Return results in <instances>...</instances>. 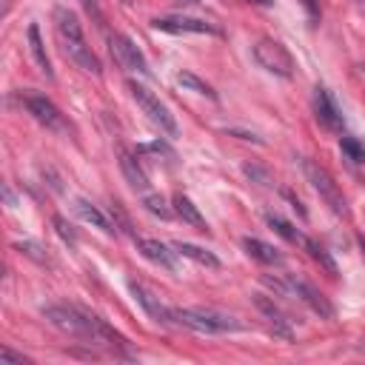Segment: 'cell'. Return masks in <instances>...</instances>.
<instances>
[{
  "label": "cell",
  "instance_id": "83f0119b",
  "mask_svg": "<svg viewBox=\"0 0 365 365\" xmlns=\"http://www.w3.org/2000/svg\"><path fill=\"white\" fill-rule=\"evenodd\" d=\"M246 174H249V177H257V180L263 182V186H271V177H268L266 171H260L257 165H246Z\"/></svg>",
  "mask_w": 365,
  "mask_h": 365
},
{
  "label": "cell",
  "instance_id": "ac0fdd59",
  "mask_svg": "<svg viewBox=\"0 0 365 365\" xmlns=\"http://www.w3.org/2000/svg\"><path fill=\"white\" fill-rule=\"evenodd\" d=\"M29 52H32V58H35L38 69H40L46 77H55V72H52V60H49V55H46V46H43V38H40L38 23H32V26H29Z\"/></svg>",
  "mask_w": 365,
  "mask_h": 365
},
{
  "label": "cell",
  "instance_id": "52a82bcc",
  "mask_svg": "<svg viewBox=\"0 0 365 365\" xmlns=\"http://www.w3.org/2000/svg\"><path fill=\"white\" fill-rule=\"evenodd\" d=\"M109 46H111V55L114 60L120 63V69L126 72H137V75H148V60L143 58V52L137 49V43L126 35H111L109 38Z\"/></svg>",
  "mask_w": 365,
  "mask_h": 365
},
{
  "label": "cell",
  "instance_id": "e0dca14e",
  "mask_svg": "<svg viewBox=\"0 0 365 365\" xmlns=\"http://www.w3.org/2000/svg\"><path fill=\"white\" fill-rule=\"evenodd\" d=\"M243 249H246L257 263H263V266H280V263H283V254H280L274 246H268V243H263V240H257V237H246V240H243Z\"/></svg>",
  "mask_w": 365,
  "mask_h": 365
},
{
  "label": "cell",
  "instance_id": "5bb4252c",
  "mask_svg": "<svg viewBox=\"0 0 365 365\" xmlns=\"http://www.w3.org/2000/svg\"><path fill=\"white\" fill-rule=\"evenodd\" d=\"M254 305H257V308H260V314L271 322L274 334H280V337L291 339V320L280 311V305H277L271 297H266V294H254Z\"/></svg>",
  "mask_w": 365,
  "mask_h": 365
},
{
  "label": "cell",
  "instance_id": "3957f363",
  "mask_svg": "<svg viewBox=\"0 0 365 365\" xmlns=\"http://www.w3.org/2000/svg\"><path fill=\"white\" fill-rule=\"evenodd\" d=\"M174 322L182 328H192L200 334H223V331H237L240 322L229 314L220 311H203V308H171Z\"/></svg>",
  "mask_w": 365,
  "mask_h": 365
},
{
  "label": "cell",
  "instance_id": "603a6c76",
  "mask_svg": "<svg viewBox=\"0 0 365 365\" xmlns=\"http://www.w3.org/2000/svg\"><path fill=\"white\" fill-rule=\"evenodd\" d=\"M339 148L345 151L348 160L354 163H365V143H359L356 137H339Z\"/></svg>",
  "mask_w": 365,
  "mask_h": 365
},
{
  "label": "cell",
  "instance_id": "30bf717a",
  "mask_svg": "<svg viewBox=\"0 0 365 365\" xmlns=\"http://www.w3.org/2000/svg\"><path fill=\"white\" fill-rule=\"evenodd\" d=\"M129 291L134 294V300L143 305V311L154 320V322H160V325H165V328H171V325H177L174 322V311L171 308H165L163 303H160V297H154L143 283H137V280H129Z\"/></svg>",
  "mask_w": 365,
  "mask_h": 365
},
{
  "label": "cell",
  "instance_id": "277c9868",
  "mask_svg": "<svg viewBox=\"0 0 365 365\" xmlns=\"http://www.w3.org/2000/svg\"><path fill=\"white\" fill-rule=\"evenodd\" d=\"M300 165H303L305 180L311 182V189L325 200V206H328L334 214H342V217H345V214H348V206H345V197H342L339 186L334 182V177H331L320 163H314V160H308V157H303Z\"/></svg>",
  "mask_w": 365,
  "mask_h": 365
},
{
  "label": "cell",
  "instance_id": "8992f818",
  "mask_svg": "<svg viewBox=\"0 0 365 365\" xmlns=\"http://www.w3.org/2000/svg\"><path fill=\"white\" fill-rule=\"evenodd\" d=\"M251 52H254L257 66L266 69L268 75H277V77H291L294 75V58H291V52L283 43L263 38V40L254 43Z\"/></svg>",
  "mask_w": 365,
  "mask_h": 365
},
{
  "label": "cell",
  "instance_id": "cb8c5ba5",
  "mask_svg": "<svg viewBox=\"0 0 365 365\" xmlns=\"http://www.w3.org/2000/svg\"><path fill=\"white\" fill-rule=\"evenodd\" d=\"M143 206H146V212H151V214L160 217V220H168V217H171V209H168V203H165L160 195H146Z\"/></svg>",
  "mask_w": 365,
  "mask_h": 365
},
{
  "label": "cell",
  "instance_id": "6da1fadb",
  "mask_svg": "<svg viewBox=\"0 0 365 365\" xmlns=\"http://www.w3.org/2000/svg\"><path fill=\"white\" fill-rule=\"evenodd\" d=\"M43 317L60 328L63 334H72V337H80V339H92V342H109V345H117V348H126V339L111 331L100 317L83 311V308H75V305H49L43 308Z\"/></svg>",
  "mask_w": 365,
  "mask_h": 365
},
{
  "label": "cell",
  "instance_id": "f546056e",
  "mask_svg": "<svg viewBox=\"0 0 365 365\" xmlns=\"http://www.w3.org/2000/svg\"><path fill=\"white\" fill-rule=\"evenodd\" d=\"M229 134H237L240 140H254L257 146H263V137H257V134H251V131H243V129H231Z\"/></svg>",
  "mask_w": 365,
  "mask_h": 365
},
{
  "label": "cell",
  "instance_id": "9c48e42d",
  "mask_svg": "<svg viewBox=\"0 0 365 365\" xmlns=\"http://www.w3.org/2000/svg\"><path fill=\"white\" fill-rule=\"evenodd\" d=\"M151 26L157 32H165V35H217V29L206 21H197V18H182V15H171V18H154Z\"/></svg>",
  "mask_w": 365,
  "mask_h": 365
},
{
  "label": "cell",
  "instance_id": "4316f807",
  "mask_svg": "<svg viewBox=\"0 0 365 365\" xmlns=\"http://www.w3.org/2000/svg\"><path fill=\"white\" fill-rule=\"evenodd\" d=\"M55 229H58V234H60L66 243H72V246L77 243V231H75V229H72V226H69L63 217H55Z\"/></svg>",
  "mask_w": 365,
  "mask_h": 365
},
{
  "label": "cell",
  "instance_id": "44dd1931",
  "mask_svg": "<svg viewBox=\"0 0 365 365\" xmlns=\"http://www.w3.org/2000/svg\"><path fill=\"white\" fill-rule=\"evenodd\" d=\"M174 249H177V254L180 257H189V260H195L197 266H206V268H220V260L212 254V251H206V249H200V246H192V243H174Z\"/></svg>",
  "mask_w": 365,
  "mask_h": 365
},
{
  "label": "cell",
  "instance_id": "d4e9b609",
  "mask_svg": "<svg viewBox=\"0 0 365 365\" xmlns=\"http://www.w3.org/2000/svg\"><path fill=\"white\" fill-rule=\"evenodd\" d=\"M15 249L18 251H23L26 257H32V260H38V263H49V257H46V251L38 246V243H32V240H23V243H15Z\"/></svg>",
  "mask_w": 365,
  "mask_h": 365
},
{
  "label": "cell",
  "instance_id": "d6a6232c",
  "mask_svg": "<svg viewBox=\"0 0 365 365\" xmlns=\"http://www.w3.org/2000/svg\"><path fill=\"white\" fill-rule=\"evenodd\" d=\"M356 69H359V72H362V75H365V63H359V66H356Z\"/></svg>",
  "mask_w": 365,
  "mask_h": 365
},
{
  "label": "cell",
  "instance_id": "9a60e30c",
  "mask_svg": "<svg viewBox=\"0 0 365 365\" xmlns=\"http://www.w3.org/2000/svg\"><path fill=\"white\" fill-rule=\"evenodd\" d=\"M117 157H120V171H123V177L129 180V186L137 189V192H146V189H148V177H146V171L140 168L137 157H134L129 148H120Z\"/></svg>",
  "mask_w": 365,
  "mask_h": 365
},
{
  "label": "cell",
  "instance_id": "ffe728a7",
  "mask_svg": "<svg viewBox=\"0 0 365 365\" xmlns=\"http://www.w3.org/2000/svg\"><path fill=\"white\" fill-rule=\"evenodd\" d=\"M266 223H268L283 240H288V243H294V246H303V249L308 246V237H305L300 229H294L288 220H283L280 214H266Z\"/></svg>",
  "mask_w": 365,
  "mask_h": 365
},
{
  "label": "cell",
  "instance_id": "7a4b0ae2",
  "mask_svg": "<svg viewBox=\"0 0 365 365\" xmlns=\"http://www.w3.org/2000/svg\"><path fill=\"white\" fill-rule=\"evenodd\" d=\"M55 29H58V38L63 43V55L77 66L83 69L86 75H94L100 77L103 75V66L97 60V55L92 52V46H86V38H83V26L77 21V15L66 6H58L55 9Z\"/></svg>",
  "mask_w": 365,
  "mask_h": 365
},
{
  "label": "cell",
  "instance_id": "4dcf8cb0",
  "mask_svg": "<svg viewBox=\"0 0 365 365\" xmlns=\"http://www.w3.org/2000/svg\"><path fill=\"white\" fill-rule=\"evenodd\" d=\"M83 6H86L89 12H94V15L100 18V12H97V0H83Z\"/></svg>",
  "mask_w": 365,
  "mask_h": 365
},
{
  "label": "cell",
  "instance_id": "484cf974",
  "mask_svg": "<svg viewBox=\"0 0 365 365\" xmlns=\"http://www.w3.org/2000/svg\"><path fill=\"white\" fill-rule=\"evenodd\" d=\"M0 365H29L23 354H15L12 348H0Z\"/></svg>",
  "mask_w": 365,
  "mask_h": 365
},
{
  "label": "cell",
  "instance_id": "d6986e66",
  "mask_svg": "<svg viewBox=\"0 0 365 365\" xmlns=\"http://www.w3.org/2000/svg\"><path fill=\"white\" fill-rule=\"evenodd\" d=\"M75 212L80 214V220L83 223H92L94 229H100V231H106V234H111L114 229H111V223H109V217L94 206V203H89V200H77L75 203Z\"/></svg>",
  "mask_w": 365,
  "mask_h": 365
},
{
  "label": "cell",
  "instance_id": "7c38bea8",
  "mask_svg": "<svg viewBox=\"0 0 365 365\" xmlns=\"http://www.w3.org/2000/svg\"><path fill=\"white\" fill-rule=\"evenodd\" d=\"M134 243H137V251H140L148 263H154V266H160V268H165V271H177V249H174V246L168 249L165 243L151 240V237H137Z\"/></svg>",
  "mask_w": 365,
  "mask_h": 365
},
{
  "label": "cell",
  "instance_id": "8fae6325",
  "mask_svg": "<svg viewBox=\"0 0 365 365\" xmlns=\"http://www.w3.org/2000/svg\"><path fill=\"white\" fill-rule=\"evenodd\" d=\"M288 285H291V291L314 311V314H320L322 320H331L334 317V308H331V303L325 300V294L317 288V285H311L308 280H303V277H294V274H288Z\"/></svg>",
  "mask_w": 365,
  "mask_h": 365
},
{
  "label": "cell",
  "instance_id": "2e32d148",
  "mask_svg": "<svg viewBox=\"0 0 365 365\" xmlns=\"http://www.w3.org/2000/svg\"><path fill=\"white\" fill-rule=\"evenodd\" d=\"M174 212H177V217H182V223H189V226H195L197 231H206L209 226H206V217L200 214V209L186 197V195H174Z\"/></svg>",
  "mask_w": 365,
  "mask_h": 365
},
{
  "label": "cell",
  "instance_id": "1f68e13d",
  "mask_svg": "<svg viewBox=\"0 0 365 365\" xmlns=\"http://www.w3.org/2000/svg\"><path fill=\"white\" fill-rule=\"evenodd\" d=\"M251 4H260V6H268V4H271V0H251Z\"/></svg>",
  "mask_w": 365,
  "mask_h": 365
},
{
  "label": "cell",
  "instance_id": "7402d4cb",
  "mask_svg": "<svg viewBox=\"0 0 365 365\" xmlns=\"http://www.w3.org/2000/svg\"><path fill=\"white\" fill-rule=\"evenodd\" d=\"M177 83L186 89V92H195V94H203V97H209V100H217V92L212 89V83H206V80L197 77L195 72H180V75H177Z\"/></svg>",
  "mask_w": 365,
  "mask_h": 365
},
{
  "label": "cell",
  "instance_id": "ba28073f",
  "mask_svg": "<svg viewBox=\"0 0 365 365\" xmlns=\"http://www.w3.org/2000/svg\"><path fill=\"white\" fill-rule=\"evenodd\" d=\"M23 106L29 109V114L40 123V126H46V129H55V131H60L66 123H63V114H60V109L46 97V94H35V92H26L23 94Z\"/></svg>",
  "mask_w": 365,
  "mask_h": 365
},
{
  "label": "cell",
  "instance_id": "5b68a950",
  "mask_svg": "<svg viewBox=\"0 0 365 365\" xmlns=\"http://www.w3.org/2000/svg\"><path fill=\"white\" fill-rule=\"evenodd\" d=\"M129 92H131L134 103L140 106V111H143L163 134L177 137V120H174V114L165 109V103H160V97H157L151 89H146V86L137 83V80H129Z\"/></svg>",
  "mask_w": 365,
  "mask_h": 365
},
{
  "label": "cell",
  "instance_id": "4fadbf2b",
  "mask_svg": "<svg viewBox=\"0 0 365 365\" xmlns=\"http://www.w3.org/2000/svg\"><path fill=\"white\" fill-rule=\"evenodd\" d=\"M314 114H317L320 126H325L331 131H339L342 129V114H339L334 97L328 94V89H322V86L314 89Z\"/></svg>",
  "mask_w": 365,
  "mask_h": 365
},
{
  "label": "cell",
  "instance_id": "f1b7e54d",
  "mask_svg": "<svg viewBox=\"0 0 365 365\" xmlns=\"http://www.w3.org/2000/svg\"><path fill=\"white\" fill-rule=\"evenodd\" d=\"M300 4H303V9L308 12L311 21H320V4H317V0H300Z\"/></svg>",
  "mask_w": 365,
  "mask_h": 365
}]
</instances>
